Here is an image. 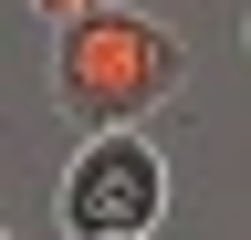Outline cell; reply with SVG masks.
I'll use <instances>...</instances> for the list:
<instances>
[{
    "instance_id": "obj_1",
    "label": "cell",
    "mask_w": 251,
    "mask_h": 240,
    "mask_svg": "<svg viewBox=\"0 0 251 240\" xmlns=\"http://www.w3.org/2000/svg\"><path fill=\"white\" fill-rule=\"evenodd\" d=\"M178 94H188V42L168 21L105 0V11H84V21L52 32V115L74 136H136Z\"/></svg>"
},
{
    "instance_id": "obj_2",
    "label": "cell",
    "mask_w": 251,
    "mask_h": 240,
    "mask_svg": "<svg viewBox=\"0 0 251 240\" xmlns=\"http://www.w3.org/2000/svg\"><path fill=\"white\" fill-rule=\"evenodd\" d=\"M168 209V157L147 136H84L52 177V219L74 240H147Z\"/></svg>"
},
{
    "instance_id": "obj_3",
    "label": "cell",
    "mask_w": 251,
    "mask_h": 240,
    "mask_svg": "<svg viewBox=\"0 0 251 240\" xmlns=\"http://www.w3.org/2000/svg\"><path fill=\"white\" fill-rule=\"evenodd\" d=\"M21 11H42L52 32H63V21H84V11H105V0H21Z\"/></svg>"
}]
</instances>
